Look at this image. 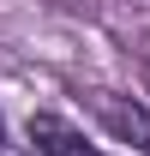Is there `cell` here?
<instances>
[{
	"mask_svg": "<svg viewBox=\"0 0 150 156\" xmlns=\"http://www.w3.org/2000/svg\"><path fill=\"white\" fill-rule=\"evenodd\" d=\"M30 144L42 156H102L96 144H84V132L72 120H60V114H30Z\"/></svg>",
	"mask_w": 150,
	"mask_h": 156,
	"instance_id": "cell-2",
	"label": "cell"
},
{
	"mask_svg": "<svg viewBox=\"0 0 150 156\" xmlns=\"http://www.w3.org/2000/svg\"><path fill=\"white\" fill-rule=\"evenodd\" d=\"M96 114H102V126H108L120 144H132V150L150 156V108H138V102H126V96H96Z\"/></svg>",
	"mask_w": 150,
	"mask_h": 156,
	"instance_id": "cell-1",
	"label": "cell"
}]
</instances>
